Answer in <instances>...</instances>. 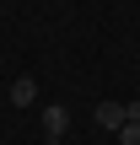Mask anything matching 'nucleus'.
<instances>
[{
  "label": "nucleus",
  "mask_w": 140,
  "mask_h": 145,
  "mask_svg": "<svg viewBox=\"0 0 140 145\" xmlns=\"http://www.w3.org/2000/svg\"><path fill=\"white\" fill-rule=\"evenodd\" d=\"M65 129H70V113H65L59 102H49V108H43V135H49V140H65Z\"/></svg>",
  "instance_id": "obj_1"
},
{
  "label": "nucleus",
  "mask_w": 140,
  "mask_h": 145,
  "mask_svg": "<svg viewBox=\"0 0 140 145\" xmlns=\"http://www.w3.org/2000/svg\"><path fill=\"white\" fill-rule=\"evenodd\" d=\"M92 118H97V129H124V102H97Z\"/></svg>",
  "instance_id": "obj_2"
},
{
  "label": "nucleus",
  "mask_w": 140,
  "mask_h": 145,
  "mask_svg": "<svg viewBox=\"0 0 140 145\" xmlns=\"http://www.w3.org/2000/svg\"><path fill=\"white\" fill-rule=\"evenodd\" d=\"M11 102H16V108H27V102H38V81H32V75H22V81H11Z\"/></svg>",
  "instance_id": "obj_3"
},
{
  "label": "nucleus",
  "mask_w": 140,
  "mask_h": 145,
  "mask_svg": "<svg viewBox=\"0 0 140 145\" xmlns=\"http://www.w3.org/2000/svg\"><path fill=\"white\" fill-rule=\"evenodd\" d=\"M119 145H140V124H124L119 129Z\"/></svg>",
  "instance_id": "obj_4"
},
{
  "label": "nucleus",
  "mask_w": 140,
  "mask_h": 145,
  "mask_svg": "<svg viewBox=\"0 0 140 145\" xmlns=\"http://www.w3.org/2000/svg\"><path fill=\"white\" fill-rule=\"evenodd\" d=\"M124 124H140V102H124Z\"/></svg>",
  "instance_id": "obj_5"
}]
</instances>
